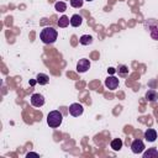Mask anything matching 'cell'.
<instances>
[{
    "label": "cell",
    "mask_w": 158,
    "mask_h": 158,
    "mask_svg": "<svg viewBox=\"0 0 158 158\" xmlns=\"http://www.w3.org/2000/svg\"><path fill=\"white\" fill-rule=\"evenodd\" d=\"M57 37H58V32L53 28V27H44L41 33H40V38L43 43L46 44H52L57 41Z\"/></svg>",
    "instance_id": "1"
},
{
    "label": "cell",
    "mask_w": 158,
    "mask_h": 158,
    "mask_svg": "<svg viewBox=\"0 0 158 158\" xmlns=\"http://www.w3.org/2000/svg\"><path fill=\"white\" fill-rule=\"evenodd\" d=\"M62 121H63V115H62V112H59L58 110H53V111H51V112L47 115V123H48V126L52 127V128L59 127L60 123H62Z\"/></svg>",
    "instance_id": "2"
},
{
    "label": "cell",
    "mask_w": 158,
    "mask_h": 158,
    "mask_svg": "<svg viewBox=\"0 0 158 158\" xmlns=\"http://www.w3.org/2000/svg\"><path fill=\"white\" fill-rule=\"evenodd\" d=\"M30 101H31V105H32V106H35V107H41V106H43V104H44V96H43L42 94H32Z\"/></svg>",
    "instance_id": "3"
},
{
    "label": "cell",
    "mask_w": 158,
    "mask_h": 158,
    "mask_svg": "<svg viewBox=\"0 0 158 158\" xmlns=\"http://www.w3.org/2000/svg\"><path fill=\"white\" fill-rule=\"evenodd\" d=\"M83 111H84V107H83V105L79 104V102H74V104H72V105L69 106V114H70L72 116H74V117L80 116V115L83 114Z\"/></svg>",
    "instance_id": "4"
},
{
    "label": "cell",
    "mask_w": 158,
    "mask_h": 158,
    "mask_svg": "<svg viewBox=\"0 0 158 158\" xmlns=\"http://www.w3.org/2000/svg\"><path fill=\"white\" fill-rule=\"evenodd\" d=\"M118 83H120L118 79L116 77H114V75H110V77H107L105 79V86L107 89H110V90H115L118 86Z\"/></svg>",
    "instance_id": "5"
},
{
    "label": "cell",
    "mask_w": 158,
    "mask_h": 158,
    "mask_svg": "<svg viewBox=\"0 0 158 158\" xmlns=\"http://www.w3.org/2000/svg\"><path fill=\"white\" fill-rule=\"evenodd\" d=\"M131 149L133 153L136 154H139L144 151V143L141 141V139H135L132 143H131Z\"/></svg>",
    "instance_id": "6"
},
{
    "label": "cell",
    "mask_w": 158,
    "mask_h": 158,
    "mask_svg": "<svg viewBox=\"0 0 158 158\" xmlns=\"http://www.w3.org/2000/svg\"><path fill=\"white\" fill-rule=\"evenodd\" d=\"M89 68H90V62H89V59H86V58L79 59V62L77 63V70H78L79 73H85Z\"/></svg>",
    "instance_id": "7"
},
{
    "label": "cell",
    "mask_w": 158,
    "mask_h": 158,
    "mask_svg": "<svg viewBox=\"0 0 158 158\" xmlns=\"http://www.w3.org/2000/svg\"><path fill=\"white\" fill-rule=\"evenodd\" d=\"M144 138H146V141H148V142H154L156 138H157V132H156V130L148 128V130L144 132Z\"/></svg>",
    "instance_id": "8"
},
{
    "label": "cell",
    "mask_w": 158,
    "mask_h": 158,
    "mask_svg": "<svg viewBox=\"0 0 158 158\" xmlns=\"http://www.w3.org/2000/svg\"><path fill=\"white\" fill-rule=\"evenodd\" d=\"M81 22H83V17L80 15H78V14H75V15H73L70 17V25L73 27H79L81 25Z\"/></svg>",
    "instance_id": "9"
},
{
    "label": "cell",
    "mask_w": 158,
    "mask_h": 158,
    "mask_svg": "<svg viewBox=\"0 0 158 158\" xmlns=\"http://www.w3.org/2000/svg\"><path fill=\"white\" fill-rule=\"evenodd\" d=\"M36 81H37L40 85H46V84L49 81V78H48L47 74L40 73V74H37V77H36Z\"/></svg>",
    "instance_id": "10"
},
{
    "label": "cell",
    "mask_w": 158,
    "mask_h": 158,
    "mask_svg": "<svg viewBox=\"0 0 158 158\" xmlns=\"http://www.w3.org/2000/svg\"><path fill=\"white\" fill-rule=\"evenodd\" d=\"M146 99L148 101H157L158 100V93L153 89H149L147 93H146Z\"/></svg>",
    "instance_id": "11"
},
{
    "label": "cell",
    "mask_w": 158,
    "mask_h": 158,
    "mask_svg": "<svg viewBox=\"0 0 158 158\" xmlns=\"http://www.w3.org/2000/svg\"><path fill=\"white\" fill-rule=\"evenodd\" d=\"M110 146H111V148L114 151H120L122 148V139L121 138H114L111 141V144Z\"/></svg>",
    "instance_id": "12"
},
{
    "label": "cell",
    "mask_w": 158,
    "mask_h": 158,
    "mask_svg": "<svg viewBox=\"0 0 158 158\" xmlns=\"http://www.w3.org/2000/svg\"><path fill=\"white\" fill-rule=\"evenodd\" d=\"M79 42L83 44V46H89L93 43V37L90 35H83L80 38H79Z\"/></svg>",
    "instance_id": "13"
},
{
    "label": "cell",
    "mask_w": 158,
    "mask_h": 158,
    "mask_svg": "<svg viewBox=\"0 0 158 158\" xmlns=\"http://www.w3.org/2000/svg\"><path fill=\"white\" fill-rule=\"evenodd\" d=\"M143 158H158V151L156 148H149L143 153Z\"/></svg>",
    "instance_id": "14"
},
{
    "label": "cell",
    "mask_w": 158,
    "mask_h": 158,
    "mask_svg": "<svg viewBox=\"0 0 158 158\" xmlns=\"http://www.w3.org/2000/svg\"><path fill=\"white\" fill-rule=\"evenodd\" d=\"M69 23H70V19H69V17H67L65 15H63V16L58 20V26H59V27H62V28L67 27Z\"/></svg>",
    "instance_id": "15"
},
{
    "label": "cell",
    "mask_w": 158,
    "mask_h": 158,
    "mask_svg": "<svg viewBox=\"0 0 158 158\" xmlns=\"http://www.w3.org/2000/svg\"><path fill=\"white\" fill-rule=\"evenodd\" d=\"M54 9L57 11H59V12H64L67 10V4L63 2V1H58V2L54 4Z\"/></svg>",
    "instance_id": "16"
},
{
    "label": "cell",
    "mask_w": 158,
    "mask_h": 158,
    "mask_svg": "<svg viewBox=\"0 0 158 158\" xmlns=\"http://www.w3.org/2000/svg\"><path fill=\"white\" fill-rule=\"evenodd\" d=\"M149 32H151V37L153 38V40H158V26L157 25H154V26H152V27H149Z\"/></svg>",
    "instance_id": "17"
},
{
    "label": "cell",
    "mask_w": 158,
    "mask_h": 158,
    "mask_svg": "<svg viewBox=\"0 0 158 158\" xmlns=\"http://www.w3.org/2000/svg\"><path fill=\"white\" fill-rule=\"evenodd\" d=\"M83 2H84V0H70V6L78 9V7L83 6Z\"/></svg>",
    "instance_id": "18"
},
{
    "label": "cell",
    "mask_w": 158,
    "mask_h": 158,
    "mask_svg": "<svg viewBox=\"0 0 158 158\" xmlns=\"http://www.w3.org/2000/svg\"><path fill=\"white\" fill-rule=\"evenodd\" d=\"M118 72H120L122 75H125V74H127V73H128V69H127V67H126V65H121V67L118 68Z\"/></svg>",
    "instance_id": "19"
},
{
    "label": "cell",
    "mask_w": 158,
    "mask_h": 158,
    "mask_svg": "<svg viewBox=\"0 0 158 158\" xmlns=\"http://www.w3.org/2000/svg\"><path fill=\"white\" fill-rule=\"evenodd\" d=\"M26 157H38V154H37V153H32V152H31V153H27V154H26Z\"/></svg>",
    "instance_id": "20"
},
{
    "label": "cell",
    "mask_w": 158,
    "mask_h": 158,
    "mask_svg": "<svg viewBox=\"0 0 158 158\" xmlns=\"http://www.w3.org/2000/svg\"><path fill=\"white\" fill-rule=\"evenodd\" d=\"M107 72H109V74H114V73L116 72V69H115V68H109Z\"/></svg>",
    "instance_id": "21"
},
{
    "label": "cell",
    "mask_w": 158,
    "mask_h": 158,
    "mask_svg": "<svg viewBox=\"0 0 158 158\" xmlns=\"http://www.w3.org/2000/svg\"><path fill=\"white\" fill-rule=\"evenodd\" d=\"M35 83H36L35 80H31V81H30V84H31V85H35Z\"/></svg>",
    "instance_id": "22"
},
{
    "label": "cell",
    "mask_w": 158,
    "mask_h": 158,
    "mask_svg": "<svg viewBox=\"0 0 158 158\" xmlns=\"http://www.w3.org/2000/svg\"><path fill=\"white\" fill-rule=\"evenodd\" d=\"M85 1H93V0H85Z\"/></svg>",
    "instance_id": "23"
}]
</instances>
